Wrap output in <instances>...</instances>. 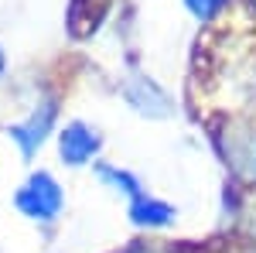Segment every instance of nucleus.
I'll return each mask as SVG.
<instances>
[{"label":"nucleus","mask_w":256,"mask_h":253,"mask_svg":"<svg viewBox=\"0 0 256 253\" xmlns=\"http://www.w3.org/2000/svg\"><path fill=\"white\" fill-rule=\"evenodd\" d=\"M14 205H18V212L28 215L31 222H44V226H48V222L58 219L62 205H65V192H62V185L55 181V175L34 171V175L18 188Z\"/></svg>","instance_id":"nucleus-1"},{"label":"nucleus","mask_w":256,"mask_h":253,"mask_svg":"<svg viewBox=\"0 0 256 253\" xmlns=\"http://www.w3.org/2000/svg\"><path fill=\"white\" fill-rule=\"evenodd\" d=\"M55 120H58V103H55V96H44L41 103H34V110L20 120V123H10L7 134H10V140L20 147L24 157H34L41 151V144L48 140Z\"/></svg>","instance_id":"nucleus-2"},{"label":"nucleus","mask_w":256,"mask_h":253,"mask_svg":"<svg viewBox=\"0 0 256 253\" xmlns=\"http://www.w3.org/2000/svg\"><path fill=\"white\" fill-rule=\"evenodd\" d=\"M123 99L130 103L134 113H140V117H147V120H168L174 113V103L168 96V89L158 86L154 79L144 76V72H137V76H130L123 82Z\"/></svg>","instance_id":"nucleus-3"},{"label":"nucleus","mask_w":256,"mask_h":253,"mask_svg":"<svg viewBox=\"0 0 256 253\" xmlns=\"http://www.w3.org/2000/svg\"><path fill=\"white\" fill-rule=\"evenodd\" d=\"M102 151V134L96 127H89L86 120H68L58 130V154L68 168L92 164V157Z\"/></svg>","instance_id":"nucleus-4"},{"label":"nucleus","mask_w":256,"mask_h":253,"mask_svg":"<svg viewBox=\"0 0 256 253\" xmlns=\"http://www.w3.org/2000/svg\"><path fill=\"white\" fill-rule=\"evenodd\" d=\"M178 219V209L171 202H164L158 195H140L130 202V222L140 226V229H168L171 222Z\"/></svg>","instance_id":"nucleus-5"},{"label":"nucleus","mask_w":256,"mask_h":253,"mask_svg":"<svg viewBox=\"0 0 256 253\" xmlns=\"http://www.w3.org/2000/svg\"><path fill=\"white\" fill-rule=\"evenodd\" d=\"M96 178L110 188V192H116L123 195V198H140L144 195V185H140V178L137 175H130L126 168H116V164H106V161H99L96 164Z\"/></svg>","instance_id":"nucleus-6"},{"label":"nucleus","mask_w":256,"mask_h":253,"mask_svg":"<svg viewBox=\"0 0 256 253\" xmlns=\"http://www.w3.org/2000/svg\"><path fill=\"white\" fill-rule=\"evenodd\" d=\"M181 4L188 7V14H192L195 21H202V24H205V21L216 18V14L226 7V4H229V0H181Z\"/></svg>","instance_id":"nucleus-7"},{"label":"nucleus","mask_w":256,"mask_h":253,"mask_svg":"<svg viewBox=\"0 0 256 253\" xmlns=\"http://www.w3.org/2000/svg\"><path fill=\"white\" fill-rule=\"evenodd\" d=\"M130 253H154V250H147V246H134Z\"/></svg>","instance_id":"nucleus-8"},{"label":"nucleus","mask_w":256,"mask_h":253,"mask_svg":"<svg viewBox=\"0 0 256 253\" xmlns=\"http://www.w3.org/2000/svg\"><path fill=\"white\" fill-rule=\"evenodd\" d=\"M4 65H7V59H4V48H0V76H4Z\"/></svg>","instance_id":"nucleus-9"},{"label":"nucleus","mask_w":256,"mask_h":253,"mask_svg":"<svg viewBox=\"0 0 256 253\" xmlns=\"http://www.w3.org/2000/svg\"><path fill=\"white\" fill-rule=\"evenodd\" d=\"M250 253H256V250H250Z\"/></svg>","instance_id":"nucleus-10"},{"label":"nucleus","mask_w":256,"mask_h":253,"mask_svg":"<svg viewBox=\"0 0 256 253\" xmlns=\"http://www.w3.org/2000/svg\"><path fill=\"white\" fill-rule=\"evenodd\" d=\"M253 4H256V0H253Z\"/></svg>","instance_id":"nucleus-11"}]
</instances>
